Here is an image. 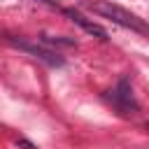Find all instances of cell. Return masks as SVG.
<instances>
[{"instance_id":"6da1fadb","label":"cell","mask_w":149,"mask_h":149,"mask_svg":"<svg viewBox=\"0 0 149 149\" xmlns=\"http://www.w3.org/2000/svg\"><path fill=\"white\" fill-rule=\"evenodd\" d=\"M86 7H88L93 14H98V16H102V19H109L112 23H116V26H121V28H130V30H135V33H147L144 19H140L137 14H133V12H128V9L119 7V5H112L109 0L88 2Z\"/></svg>"},{"instance_id":"7a4b0ae2","label":"cell","mask_w":149,"mask_h":149,"mask_svg":"<svg viewBox=\"0 0 149 149\" xmlns=\"http://www.w3.org/2000/svg\"><path fill=\"white\" fill-rule=\"evenodd\" d=\"M107 98H109V102H112L119 112H123V114H135V112L140 109V105H137V100H135V95H133V88H130V79H128V77H121L119 84H116V88L107 91Z\"/></svg>"},{"instance_id":"3957f363","label":"cell","mask_w":149,"mask_h":149,"mask_svg":"<svg viewBox=\"0 0 149 149\" xmlns=\"http://www.w3.org/2000/svg\"><path fill=\"white\" fill-rule=\"evenodd\" d=\"M14 47H19L21 51H26V54H30V56H35L37 61H42V63H47V65H51V68H61L65 61H63V56H58V54H54V51H49V49H44V47H37V44H30V42H26V40H14V37H7Z\"/></svg>"},{"instance_id":"277c9868","label":"cell","mask_w":149,"mask_h":149,"mask_svg":"<svg viewBox=\"0 0 149 149\" xmlns=\"http://www.w3.org/2000/svg\"><path fill=\"white\" fill-rule=\"evenodd\" d=\"M63 14L72 21V23H77L81 30H86L88 35H93V37H98V40H102V42H107L109 40V35H107V30L102 28V26H98V23H93L91 19H86L81 12H77V9H72V7H65L63 9Z\"/></svg>"},{"instance_id":"5b68a950","label":"cell","mask_w":149,"mask_h":149,"mask_svg":"<svg viewBox=\"0 0 149 149\" xmlns=\"http://www.w3.org/2000/svg\"><path fill=\"white\" fill-rule=\"evenodd\" d=\"M40 42L49 44V47H77V42L72 37H65V35H47V33H42Z\"/></svg>"},{"instance_id":"8992f818","label":"cell","mask_w":149,"mask_h":149,"mask_svg":"<svg viewBox=\"0 0 149 149\" xmlns=\"http://www.w3.org/2000/svg\"><path fill=\"white\" fill-rule=\"evenodd\" d=\"M16 144H19L21 149H37V147H35L30 140H26V137H19V140H16Z\"/></svg>"},{"instance_id":"52a82bcc","label":"cell","mask_w":149,"mask_h":149,"mask_svg":"<svg viewBox=\"0 0 149 149\" xmlns=\"http://www.w3.org/2000/svg\"><path fill=\"white\" fill-rule=\"evenodd\" d=\"M40 2H47V5H56V0H40Z\"/></svg>"}]
</instances>
